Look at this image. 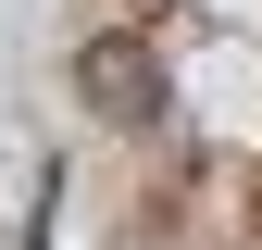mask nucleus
I'll return each mask as SVG.
<instances>
[{
    "instance_id": "2",
    "label": "nucleus",
    "mask_w": 262,
    "mask_h": 250,
    "mask_svg": "<svg viewBox=\"0 0 262 250\" xmlns=\"http://www.w3.org/2000/svg\"><path fill=\"white\" fill-rule=\"evenodd\" d=\"M250 225H262V163H250Z\"/></svg>"
},
{
    "instance_id": "1",
    "label": "nucleus",
    "mask_w": 262,
    "mask_h": 250,
    "mask_svg": "<svg viewBox=\"0 0 262 250\" xmlns=\"http://www.w3.org/2000/svg\"><path fill=\"white\" fill-rule=\"evenodd\" d=\"M75 100L113 113V125H150L162 113V62H150V25H113V38L75 50Z\"/></svg>"
}]
</instances>
